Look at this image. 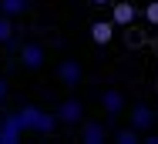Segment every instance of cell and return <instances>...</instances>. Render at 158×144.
<instances>
[{
    "label": "cell",
    "instance_id": "3957f363",
    "mask_svg": "<svg viewBox=\"0 0 158 144\" xmlns=\"http://www.w3.org/2000/svg\"><path fill=\"white\" fill-rule=\"evenodd\" d=\"M20 138H24V127L17 114H0V144H17Z\"/></svg>",
    "mask_w": 158,
    "mask_h": 144
},
{
    "label": "cell",
    "instance_id": "30bf717a",
    "mask_svg": "<svg viewBox=\"0 0 158 144\" xmlns=\"http://www.w3.org/2000/svg\"><path fill=\"white\" fill-rule=\"evenodd\" d=\"M91 40H94L98 47L111 44V40H114V24H108V20H94V24H91Z\"/></svg>",
    "mask_w": 158,
    "mask_h": 144
},
{
    "label": "cell",
    "instance_id": "2e32d148",
    "mask_svg": "<svg viewBox=\"0 0 158 144\" xmlns=\"http://www.w3.org/2000/svg\"><path fill=\"white\" fill-rule=\"evenodd\" d=\"M91 3H98V7H108V3H111V0H91Z\"/></svg>",
    "mask_w": 158,
    "mask_h": 144
},
{
    "label": "cell",
    "instance_id": "e0dca14e",
    "mask_svg": "<svg viewBox=\"0 0 158 144\" xmlns=\"http://www.w3.org/2000/svg\"><path fill=\"white\" fill-rule=\"evenodd\" d=\"M155 121H158V107H155Z\"/></svg>",
    "mask_w": 158,
    "mask_h": 144
},
{
    "label": "cell",
    "instance_id": "52a82bcc",
    "mask_svg": "<svg viewBox=\"0 0 158 144\" xmlns=\"http://www.w3.org/2000/svg\"><path fill=\"white\" fill-rule=\"evenodd\" d=\"M81 141H84V144H104V141H108V127H104L101 121L81 124Z\"/></svg>",
    "mask_w": 158,
    "mask_h": 144
},
{
    "label": "cell",
    "instance_id": "8fae6325",
    "mask_svg": "<svg viewBox=\"0 0 158 144\" xmlns=\"http://www.w3.org/2000/svg\"><path fill=\"white\" fill-rule=\"evenodd\" d=\"M31 10V0H0V14L3 17H20Z\"/></svg>",
    "mask_w": 158,
    "mask_h": 144
},
{
    "label": "cell",
    "instance_id": "7a4b0ae2",
    "mask_svg": "<svg viewBox=\"0 0 158 144\" xmlns=\"http://www.w3.org/2000/svg\"><path fill=\"white\" fill-rule=\"evenodd\" d=\"M54 114H57V124H81L84 104H81L77 97H67V101H61V104L54 107Z\"/></svg>",
    "mask_w": 158,
    "mask_h": 144
},
{
    "label": "cell",
    "instance_id": "5bb4252c",
    "mask_svg": "<svg viewBox=\"0 0 158 144\" xmlns=\"http://www.w3.org/2000/svg\"><path fill=\"white\" fill-rule=\"evenodd\" d=\"M145 20H148V24H155V27H158V0H152V3L145 7Z\"/></svg>",
    "mask_w": 158,
    "mask_h": 144
},
{
    "label": "cell",
    "instance_id": "5b68a950",
    "mask_svg": "<svg viewBox=\"0 0 158 144\" xmlns=\"http://www.w3.org/2000/svg\"><path fill=\"white\" fill-rule=\"evenodd\" d=\"M135 17H138V10H135L131 0H118V3H111V24H114V27H131Z\"/></svg>",
    "mask_w": 158,
    "mask_h": 144
},
{
    "label": "cell",
    "instance_id": "277c9868",
    "mask_svg": "<svg viewBox=\"0 0 158 144\" xmlns=\"http://www.w3.org/2000/svg\"><path fill=\"white\" fill-rule=\"evenodd\" d=\"M81 77H84L81 60H61V64H57V81H61L64 87H77Z\"/></svg>",
    "mask_w": 158,
    "mask_h": 144
},
{
    "label": "cell",
    "instance_id": "7c38bea8",
    "mask_svg": "<svg viewBox=\"0 0 158 144\" xmlns=\"http://www.w3.org/2000/svg\"><path fill=\"white\" fill-rule=\"evenodd\" d=\"M114 141L118 144H138L141 141V131H135V127L128 124V127H121V131H114Z\"/></svg>",
    "mask_w": 158,
    "mask_h": 144
},
{
    "label": "cell",
    "instance_id": "ba28073f",
    "mask_svg": "<svg viewBox=\"0 0 158 144\" xmlns=\"http://www.w3.org/2000/svg\"><path fill=\"white\" fill-rule=\"evenodd\" d=\"M20 60H24V67L27 70H37V67H44V47L40 44H24L20 47Z\"/></svg>",
    "mask_w": 158,
    "mask_h": 144
},
{
    "label": "cell",
    "instance_id": "9a60e30c",
    "mask_svg": "<svg viewBox=\"0 0 158 144\" xmlns=\"http://www.w3.org/2000/svg\"><path fill=\"white\" fill-rule=\"evenodd\" d=\"M3 97H7V81L0 77V101H3Z\"/></svg>",
    "mask_w": 158,
    "mask_h": 144
},
{
    "label": "cell",
    "instance_id": "6da1fadb",
    "mask_svg": "<svg viewBox=\"0 0 158 144\" xmlns=\"http://www.w3.org/2000/svg\"><path fill=\"white\" fill-rule=\"evenodd\" d=\"M17 121H20L24 131H34V134H51V131L57 127V114L40 111L37 104H24V107L17 111Z\"/></svg>",
    "mask_w": 158,
    "mask_h": 144
},
{
    "label": "cell",
    "instance_id": "8992f818",
    "mask_svg": "<svg viewBox=\"0 0 158 144\" xmlns=\"http://www.w3.org/2000/svg\"><path fill=\"white\" fill-rule=\"evenodd\" d=\"M128 121H131V127H135V131H141V134H145V131H152V127H155V111H152L148 104H135Z\"/></svg>",
    "mask_w": 158,
    "mask_h": 144
},
{
    "label": "cell",
    "instance_id": "4fadbf2b",
    "mask_svg": "<svg viewBox=\"0 0 158 144\" xmlns=\"http://www.w3.org/2000/svg\"><path fill=\"white\" fill-rule=\"evenodd\" d=\"M14 37V17H3L0 14V44H7Z\"/></svg>",
    "mask_w": 158,
    "mask_h": 144
},
{
    "label": "cell",
    "instance_id": "9c48e42d",
    "mask_svg": "<svg viewBox=\"0 0 158 144\" xmlns=\"http://www.w3.org/2000/svg\"><path fill=\"white\" fill-rule=\"evenodd\" d=\"M101 107H104V114L114 117L125 111V97H121V90H114V87H108L104 94H101Z\"/></svg>",
    "mask_w": 158,
    "mask_h": 144
}]
</instances>
